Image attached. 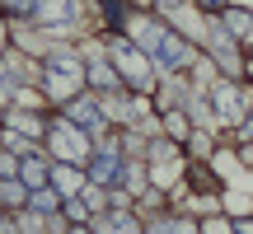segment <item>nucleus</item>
I'll return each instance as SVG.
<instances>
[{"mask_svg":"<svg viewBox=\"0 0 253 234\" xmlns=\"http://www.w3.org/2000/svg\"><path fill=\"white\" fill-rule=\"evenodd\" d=\"M42 80H47V94H52V99H71V94L84 84L80 56H75V52H52L47 66H42Z\"/></svg>","mask_w":253,"mask_h":234,"instance_id":"f257e3e1","label":"nucleus"},{"mask_svg":"<svg viewBox=\"0 0 253 234\" xmlns=\"http://www.w3.org/2000/svg\"><path fill=\"white\" fill-rule=\"evenodd\" d=\"M141 38H145V52L155 56L160 66H169V71H178V66H188V47H183L178 33H169L164 24H141Z\"/></svg>","mask_w":253,"mask_h":234,"instance_id":"f03ea898","label":"nucleus"},{"mask_svg":"<svg viewBox=\"0 0 253 234\" xmlns=\"http://www.w3.org/2000/svg\"><path fill=\"white\" fill-rule=\"evenodd\" d=\"M108 56L118 61V71L136 84V89H150V84H145V80H150V71H145V61L136 56V47L126 42V38H113V42H108Z\"/></svg>","mask_w":253,"mask_h":234,"instance_id":"7ed1b4c3","label":"nucleus"},{"mask_svg":"<svg viewBox=\"0 0 253 234\" xmlns=\"http://www.w3.org/2000/svg\"><path fill=\"white\" fill-rule=\"evenodd\" d=\"M52 145L66 155V159H94V155H89V141H84L80 126H66V122L52 126Z\"/></svg>","mask_w":253,"mask_h":234,"instance_id":"20e7f679","label":"nucleus"},{"mask_svg":"<svg viewBox=\"0 0 253 234\" xmlns=\"http://www.w3.org/2000/svg\"><path fill=\"white\" fill-rule=\"evenodd\" d=\"M89 178L99 183V188H118V183L126 178V164L118 159V155H94L89 159Z\"/></svg>","mask_w":253,"mask_h":234,"instance_id":"39448f33","label":"nucleus"},{"mask_svg":"<svg viewBox=\"0 0 253 234\" xmlns=\"http://www.w3.org/2000/svg\"><path fill=\"white\" fill-rule=\"evenodd\" d=\"M66 122L80 126V131H94V126H103V113L94 108L89 99H71V103H66Z\"/></svg>","mask_w":253,"mask_h":234,"instance_id":"423d86ee","label":"nucleus"},{"mask_svg":"<svg viewBox=\"0 0 253 234\" xmlns=\"http://www.w3.org/2000/svg\"><path fill=\"white\" fill-rule=\"evenodd\" d=\"M33 14L42 19V24H66V19H71V0H38Z\"/></svg>","mask_w":253,"mask_h":234,"instance_id":"0eeeda50","label":"nucleus"},{"mask_svg":"<svg viewBox=\"0 0 253 234\" xmlns=\"http://www.w3.org/2000/svg\"><path fill=\"white\" fill-rule=\"evenodd\" d=\"M239 108H244V103H239V94L230 89V84H220V89H216V113L235 122V117H239Z\"/></svg>","mask_w":253,"mask_h":234,"instance_id":"6e6552de","label":"nucleus"},{"mask_svg":"<svg viewBox=\"0 0 253 234\" xmlns=\"http://www.w3.org/2000/svg\"><path fill=\"white\" fill-rule=\"evenodd\" d=\"M47 178H52V169H47L42 159H28V164H24V183H28L33 192H38V188H47Z\"/></svg>","mask_w":253,"mask_h":234,"instance_id":"1a4fd4ad","label":"nucleus"},{"mask_svg":"<svg viewBox=\"0 0 253 234\" xmlns=\"http://www.w3.org/2000/svg\"><path fill=\"white\" fill-rule=\"evenodd\" d=\"M103 234H141V230H136V220L126 216V211H113V216L103 220Z\"/></svg>","mask_w":253,"mask_h":234,"instance_id":"9d476101","label":"nucleus"},{"mask_svg":"<svg viewBox=\"0 0 253 234\" xmlns=\"http://www.w3.org/2000/svg\"><path fill=\"white\" fill-rule=\"evenodd\" d=\"M28 206H33V211H38V216H52V211H56V206H61V201H56V192H47V188H38V192H33V197H28Z\"/></svg>","mask_w":253,"mask_h":234,"instance_id":"9b49d317","label":"nucleus"},{"mask_svg":"<svg viewBox=\"0 0 253 234\" xmlns=\"http://www.w3.org/2000/svg\"><path fill=\"white\" fill-rule=\"evenodd\" d=\"M150 234H197V225L192 220H155Z\"/></svg>","mask_w":253,"mask_h":234,"instance_id":"f8f14e48","label":"nucleus"},{"mask_svg":"<svg viewBox=\"0 0 253 234\" xmlns=\"http://www.w3.org/2000/svg\"><path fill=\"white\" fill-rule=\"evenodd\" d=\"M89 80H94V84H99V89H118V84H122V80H118V75H113V71H108V66H89Z\"/></svg>","mask_w":253,"mask_h":234,"instance_id":"ddd939ff","label":"nucleus"},{"mask_svg":"<svg viewBox=\"0 0 253 234\" xmlns=\"http://www.w3.org/2000/svg\"><path fill=\"white\" fill-rule=\"evenodd\" d=\"M211 47H216V56H220V61H230V56H235V38H225L220 28L211 33Z\"/></svg>","mask_w":253,"mask_h":234,"instance_id":"4468645a","label":"nucleus"},{"mask_svg":"<svg viewBox=\"0 0 253 234\" xmlns=\"http://www.w3.org/2000/svg\"><path fill=\"white\" fill-rule=\"evenodd\" d=\"M0 201L5 206H19L24 201V183H0Z\"/></svg>","mask_w":253,"mask_h":234,"instance_id":"2eb2a0df","label":"nucleus"},{"mask_svg":"<svg viewBox=\"0 0 253 234\" xmlns=\"http://www.w3.org/2000/svg\"><path fill=\"white\" fill-rule=\"evenodd\" d=\"M61 206H66V216H71L75 225H84V216H89V201H75V197H66Z\"/></svg>","mask_w":253,"mask_h":234,"instance_id":"dca6fc26","label":"nucleus"},{"mask_svg":"<svg viewBox=\"0 0 253 234\" xmlns=\"http://www.w3.org/2000/svg\"><path fill=\"white\" fill-rule=\"evenodd\" d=\"M225 24L235 28V33H249V28H253V19H249V14H239V9H230V14H225Z\"/></svg>","mask_w":253,"mask_h":234,"instance_id":"f3484780","label":"nucleus"},{"mask_svg":"<svg viewBox=\"0 0 253 234\" xmlns=\"http://www.w3.org/2000/svg\"><path fill=\"white\" fill-rule=\"evenodd\" d=\"M52 178H56V188H61V192H75V183H80V178H75L71 169H56Z\"/></svg>","mask_w":253,"mask_h":234,"instance_id":"a211bd4d","label":"nucleus"},{"mask_svg":"<svg viewBox=\"0 0 253 234\" xmlns=\"http://www.w3.org/2000/svg\"><path fill=\"white\" fill-rule=\"evenodd\" d=\"M5 5H9V9H14V14H28V9H33V5H38V0H5Z\"/></svg>","mask_w":253,"mask_h":234,"instance_id":"6ab92c4d","label":"nucleus"},{"mask_svg":"<svg viewBox=\"0 0 253 234\" xmlns=\"http://www.w3.org/2000/svg\"><path fill=\"white\" fill-rule=\"evenodd\" d=\"M235 234H253V220H239V225H235Z\"/></svg>","mask_w":253,"mask_h":234,"instance_id":"aec40b11","label":"nucleus"},{"mask_svg":"<svg viewBox=\"0 0 253 234\" xmlns=\"http://www.w3.org/2000/svg\"><path fill=\"white\" fill-rule=\"evenodd\" d=\"M202 5H207V9H220V5H225V0H202Z\"/></svg>","mask_w":253,"mask_h":234,"instance_id":"412c9836","label":"nucleus"},{"mask_svg":"<svg viewBox=\"0 0 253 234\" xmlns=\"http://www.w3.org/2000/svg\"><path fill=\"white\" fill-rule=\"evenodd\" d=\"M244 136H253V117H249V122H244Z\"/></svg>","mask_w":253,"mask_h":234,"instance_id":"4be33fe9","label":"nucleus"},{"mask_svg":"<svg viewBox=\"0 0 253 234\" xmlns=\"http://www.w3.org/2000/svg\"><path fill=\"white\" fill-rule=\"evenodd\" d=\"M71 234H89V230H84V225H75V230H71Z\"/></svg>","mask_w":253,"mask_h":234,"instance_id":"5701e85b","label":"nucleus"},{"mask_svg":"<svg viewBox=\"0 0 253 234\" xmlns=\"http://www.w3.org/2000/svg\"><path fill=\"white\" fill-rule=\"evenodd\" d=\"M160 5H173V0H160Z\"/></svg>","mask_w":253,"mask_h":234,"instance_id":"b1692460","label":"nucleus"}]
</instances>
